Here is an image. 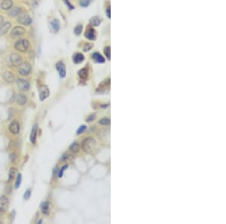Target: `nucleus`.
Segmentation results:
<instances>
[{
  "label": "nucleus",
  "mask_w": 226,
  "mask_h": 224,
  "mask_svg": "<svg viewBox=\"0 0 226 224\" xmlns=\"http://www.w3.org/2000/svg\"><path fill=\"white\" fill-rule=\"evenodd\" d=\"M18 21L23 25H29L32 23V19L27 14H23V15H20Z\"/></svg>",
  "instance_id": "nucleus-9"
},
{
  "label": "nucleus",
  "mask_w": 226,
  "mask_h": 224,
  "mask_svg": "<svg viewBox=\"0 0 226 224\" xmlns=\"http://www.w3.org/2000/svg\"><path fill=\"white\" fill-rule=\"evenodd\" d=\"M106 15H107V17H108V18H110V17H111V14H110V4L107 5L106 9Z\"/></svg>",
  "instance_id": "nucleus-39"
},
{
  "label": "nucleus",
  "mask_w": 226,
  "mask_h": 224,
  "mask_svg": "<svg viewBox=\"0 0 226 224\" xmlns=\"http://www.w3.org/2000/svg\"><path fill=\"white\" fill-rule=\"evenodd\" d=\"M103 52L106 57L108 59V60H110V58H111V55H110V46H109V45L108 46H106L103 49Z\"/></svg>",
  "instance_id": "nucleus-29"
},
{
  "label": "nucleus",
  "mask_w": 226,
  "mask_h": 224,
  "mask_svg": "<svg viewBox=\"0 0 226 224\" xmlns=\"http://www.w3.org/2000/svg\"><path fill=\"white\" fill-rule=\"evenodd\" d=\"M99 123L102 125H109L110 124V119L108 118H103L100 120Z\"/></svg>",
  "instance_id": "nucleus-32"
},
{
  "label": "nucleus",
  "mask_w": 226,
  "mask_h": 224,
  "mask_svg": "<svg viewBox=\"0 0 226 224\" xmlns=\"http://www.w3.org/2000/svg\"><path fill=\"white\" fill-rule=\"evenodd\" d=\"M13 5V2L12 0H4L1 3V8L3 10H8Z\"/></svg>",
  "instance_id": "nucleus-18"
},
{
  "label": "nucleus",
  "mask_w": 226,
  "mask_h": 224,
  "mask_svg": "<svg viewBox=\"0 0 226 224\" xmlns=\"http://www.w3.org/2000/svg\"><path fill=\"white\" fill-rule=\"evenodd\" d=\"M50 95V91L49 89L47 86H43L41 88L39 92V99L41 101H45L46 98H48V96Z\"/></svg>",
  "instance_id": "nucleus-11"
},
{
  "label": "nucleus",
  "mask_w": 226,
  "mask_h": 224,
  "mask_svg": "<svg viewBox=\"0 0 226 224\" xmlns=\"http://www.w3.org/2000/svg\"><path fill=\"white\" fill-rule=\"evenodd\" d=\"M8 198L5 196V195H1L0 196V207L5 208L6 206L8 205Z\"/></svg>",
  "instance_id": "nucleus-22"
},
{
  "label": "nucleus",
  "mask_w": 226,
  "mask_h": 224,
  "mask_svg": "<svg viewBox=\"0 0 226 224\" xmlns=\"http://www.w3.org/2000/svg\"><path fill=\"white\" fill-rule=\"evenodd\" d=\"M30 195H31V190L29 189H27L26 192H25L24 195H23V198H24L25 200H28L29 198H30Z\"/></svg>",
  "instance_id": "nucleus-35"
},
{
  "label": "nucleus",
  "mask_w": 226,
  "mask_h": 224,
  "mask_svg": "<svg viewBox=\"0 0 226 224\" xmlns=\"http://www.w3.org/2000/svg\"><path fill=\"white\" fill-rule=\"evenodd\" d=\"M91 57L93 58V60L96 63H99V64H103L105 63V58L103 57L102 54H100L99 52H94L92 54Z\"/></svg>",
  "instance_id": "nucleus-13"
},
{
  "label": "nucleus",
  "mask_w": 226,
  "mask_h": 224,
  "mask_svg": "<svg viewBox=\"0 0 226 224\" xmlns=\"http://www.w3.org/2000/svg\"><path fill=\"white\" fill-rule=\"evenodd\" d=\"M96 143L95 140L91 137L85 139L82 143V149L85 153H90L96 148Z\"/></svg>",
  "instance_id": "nucleus-1"
},
{
  "label": "nucleus",
  "mask_w": 226,
  "mask_h": 224,
  "mask_svg": "<svg viewBox=\"0 0 226 224\" xmlns=\"http://www.w3.org/2000/svg\"><path fill=\"white\" fill-rule=\"evenodd\" d=\"M2 77L3 79H4L6 82L12 83L13 82L14 80H15V76H14V75L9 71L5 72L2 75Z\"/></svg>",
  "instance_id": "nucleus-15"
},
{
  "label": "nucleus",
  "mask_w": 226,
  "mask_h": 224,
  "mask_svg": "<svg viewBox=\"0 0 226 224\" xmlns=\"http://www.w3.org/2000/svg\"><path fill=\"white\" fill-rule=\"evenodd\" d=\"M90 2H91V0H80L79 5H80L82 7H88V6L90 4Z\"/></svg>",
  "instance_id": "nucleus-31"
},
{
  "label": "nucleus",
  "mask_w": 226,
  "mask_h": 224,
  "mask_svg": "<svg viewBox=\"0 0 226 224\" xmlns=\"http://www.w3.org/2000/svg\"><path fill=\"white\" fill-rule=\"evenodd\" d=\"M29 47V43L26 40H20L15 43V48L21 52H25L28 50Z\"/></svg>",
  "instance_id": "nucleus-2"
},
{
  "label": "nucleus",
  "mask_w": 226,
  "mask_h": 224,
  "mask_svg": "<svg viewBox=\"0 0 226 224\" xmlns=\"http://www.w3.org/2000/svg\"><path fill=\"white\" fill-rule=\"evenodd\" d=\"M86 129H87V126H86V125H81V126L79 127V128H78V130H77V134H82V133L85 132V131H86Z\"/></svg>",
  "instance_id": "nucleus-34"
},
{
  "label": "nucleus",
  "mask_w": 226,
  "mask_h": 224,
  "mask_svg": "<svg viewBox=\"0 0 226 224\" xmlns=\"http://www.w3.org/2000/svg\"><path fill=\"white\" fill-rule=\"evenodd\" d=\"M69 150H71L73 153H78L79 150V144L77 142H74L73 143H72Z\"/></svg>",
  "instance_id": "nucleus-27"
},
{
  "label": "nucleus",
  "mask_w": 226,
  "mask_h": 224,
  "mask_svg": "<svg viewBox=\"0 0 226 224\" xmlns=\"http://www.w3.org/2000/svg\"><path fill=\"white\" fill-rule=\"evenodd\" d=\"M21 14V9L18 7H15L14 9H12V10L9 12V15L12 17H16L18 15H19Z\"/></svg>",
  "instance_id": "nucleus-26"
},
{
  "label": "nucleus",
  "mask_w": 226,
  "mask_h": 224,
  "mask_svg": "<svg viewBox=\"0 0 226 224\" xmlns=\"http://www.w3.org/2000/svg\"><path fill=\"white\" fill-rule=\"evenodd\" d=\"M21 181H22V176H21V174H19L18 175V177H17L16 183H15V188L16 189H18L20 187L21 184Z\"/></svg>",
  "instance_id": "nucleus-30"
},
{
  "label": "nucleus",
  "mask_w": 226,
  "mask_h": 224,
  "mask_svg": "<svg viewBox=\"0 0 226 224\" xmlns=\"http://www.w3.org/2000/svg\"><path fill=\"white\" fill-rule=\"evenodd\" d=\"M85 37L88 39V40L91 41L96 40V31H95V29L92 27V26H88V27H87L85 33Z\"/></svg>",
  "instance_id": "nucleus-4"
},
{
  "label": "nucleus",
  "mask_w": 226,
  "mask_h": 224,
  "mask_svg": "<svg viewBox=\"0 0 226 224\" xmlns=\"http://www.w3.org/2000/svg\"><path fill=\"white\" fill-rule=\"evenodd\" d=\"M64 2L66 3V5H67V7L70 9V10H73V9H75L74 6H73V5H72L71 3L69 2V0H64Z\"/></svg>",
  "instance_id": "nucleus-38"
},
{
  "label": "nucleus",
  "mask_w": 226,
  "mask_h": 224,
  "mask_svg": "<svg viewBox=\"0 0 226 224\" xmlns=\"http://www.w3.org/2000/svg\"><path fill=\"white\" fill-rule=\"evenodd\" d=\"M18 88L20 91H26L29 89V83L27 81L23 79H18L17 81Z\"/></svg>",
  "instance_id": "nucleus-7"
},
{
  "label": "nucleus",
  "mask_w": 226,
  "mask_h": 224,
  "mask_svg": "<svg viewBox=\"0 0 226 224\" xmlns=\"http://www.w3.org/2000/svg\"><path fill=\"white\" fill-rule=\"evenodd\" d=\"M95 118H96V114H91V115H90V116L87 119V121L88 122L93 121V120L95 119Z\"/></svg>",
  "instance_id": "nucleus-40"
},
{
  "label": "nucleus",
  "mask_w": 226,
  "mask_h": 224,
  "mask_svg": "<svg viewBox=\"0 0 226 224\" xmlns=\"http://www.w3.org/2000/svg\"><path fill=\"white\" fill-rule=\"evenodd\" d=\"M67 167H68L67 164H66V165L63 166V167H61V169H60V171H59V173H58V177L60 178V177H63V172H64V171L66 170V168H67Z\"/></svg>",
  "instance_id": "nucleus-36"
},
{
  "label": "nucleus",
  "mask_w": 226,
  "mask_h": 224,
  "mask_svg": "<svg viewBox=\"0 0 226 224\" xmlns=\"http://www.w3.org/2000/svg\"><path fill=\"white\" fill-rule=\"evenodd\" d=\"M73 60L75 64H80V63L83 62L84 60H85V56L82 53H76L73 55Z\"/></svg>",
  "instance_id": "nucleus-17"
},
{
  "label": "nucleus",
  "mask_w": 226,
  "mask_h": 224,
  "mask_svg": "<svg viewBox=\"0 0 226 224\" xmlns=\"http://www.w3.org/2000/svg\"><path fill=\"white\" fill-rule=\"evenodd\" d=\"M11 26H12V24H11L10 22H6V23L1 25V26H0V36H3L7 33Z\"/></svg>",
  "instance_id": "nucleus-16"
},
{
  "label": "nucleus",
  "mask_w": 226,
  "mask_h": 224,
  "mask_svg": "<svg viewBox=\"0 0 226 224\" xmlns=\"http://www.w3.org/2000/svg\"><path fill=\"white\" fill-rule=\"evenodd\" d=\"M25 33L24 28L21 27V26H16L14 28L11 32V36L12 38H18V37L21 36L23 35Z\"/></svg>",
  "instance_id": "nucleus-8"
},
{
  "label": "nucleus",
  "mask_w": 226,
  "mask_h": 224,
  "mask_svg": "<svg viewBox=\"0 0 226 224\" xmlns=\"http://www.w3.org/2000/svg\"><path fill=\"white\" fill-rule=\"evenodd\" d=\"M51 26H52L53 29H54L55 32H57V31L60 29V22H59L58 20L54 19L51 21Z\"/></svg>",
  "instance_id": "nucleus-24"
},
{
  "label": "nucleus",
  "mask_w": 226,
  "mask_h": 224,
  "mask_svg": "<svg viewBox=\"0 0 226 224\" xmlns=\"http://www.w3.org/2000/svg\"><path fill=\"white\" fill-rule=\"evenodd\" d=\"M37 133H38V125H35L33 126V128H32V131H31V134H30V137H29V139H30L31 143H32V144H34V145L36 143Z\"/></svg>",
  "instance_id": "nucleus-12"
},
{
  "label": "nucleus",
  "mask_w": 226,
  "mask_h": 224,
  "mask_svg": "<svg viewBox=\"0 0 226 224\" xmlns=\"http://www.w3.org/2000/svg\"><path fill=\"white\" fill-rule=\"evenodd\" d=\"M93 47V44L91 43H85L83 46V51L87 52V51H89L90 49Z\"/></svg>",
  "instance_id": "nucleus-33"
},
{
  "label": "nucleus",
  "mask_w": 226,
  "mask_h": 224,
  "mask_svg": "<svg viewBox=\"0 0 226 224\" xmlns=\"http://www.w3.org/2000/svg\"><path fill=\"white\" fill-rule=\"evenodd\" d=\"M31 71V66L28 63H24L20 65L19 69H18V73L23 76H28L30 73Z\"/></svg>",
  "instance_id": "nucleus-3"
},
{
  "label": "nucleus",
  "mask_w": 226,
  "mask_h": 224,
  "mask_svg": "<svg viewBox=\"0 0 226 224\" xmlns=\"http://www.w3.org/2000/svg\"><path fill=\"white\" fill-rule=\"evenodd\" d=\"M56 68H57L59 75H60L61 79H63V78L66 77V67H65L64 64H63L62 61H59V62L57 63V64H56Z\"/></svg>",
  "instance_id": "nucleus-6"
},
{
  "label": "nucleus",
  "mask_w": 226,
  "mask_h": 224,
  "mask_svg": "<svg viewBox=\"0 0 226 224\" xmlns=\"http://www.w3.org/2000/svg\"><path fill=\"white\" fill-rule=\"evenodd\" d=\"M78 75H79V76L82 79H84V80L87 79L88 77V69H86V68L81 69V70H79V72H78Z\"/></svg>",
  "instance_id": "nucleus-19"
},
{
  "label": "nucleus",
  "mask_w": 226,
  "mask_h": 224,
  "mask_svg": "<svg viewBox=\"0 0 226 224\" xmlns=\"http://www.w3.org/2000/svg\"><path fill=\"white\" fill-rule=\"evenodd\" d=\"M110 79H107L106 80L103 81L102 83H100V84L99 88H97V91H100V90L103 91L104 89H106V88L108 89L109 88H110Z\"/></svg>",
  "instance_id": "nucleus-20"
},
{
  "label": "nucleus",
  "mask_w": 226,
  "mask_h": 224,
  "mask_svg": "<svg viewBox=\"0 0 226 224\" xmlns=\"http://www.w3.org/2000/svg\"><path fill=\"white\" fill-rule=\"evenodd\" d=\"M102 20L98 16H94L90 20V24L93 26H98L101 23Z\"/></svg>",
  "instance_id": "nucleus-21"
},
{
  "label": "nucleus",
  "mask_w": 226,
  "mask_h": 224,
  "mask_svg": "<svg viewBox=\"0 0 226 224\" xmlns=\"http://www.w3.org/2000/svg\"><path fill=\"white\" fill-rule=\"evenodd\" d=\"M10 61L14 67H19L23 63V59L19 54H12L10 55Z\"/></svg>",
  "instance_id": "nucleus-5"
},
{
  "label": "nucleus",
  "mask_w": 226,
  "mask_h": 224,
  "mask_svg": "<svg viewBox=\"0 0 226 224\" xmlns=\"http://www.w3.org/2000/svg\"><path fill=\"white\" fill-rule=\"evenodd\" d=\"M17 174V169L15 167H12L9 171V175H8V181H12L14 179H15V176H16Z\"/></svg>",
  "instance_id": "nucleus-25"
},
{
  "label": "nucleus",
  "mask_w": 226,
  "mask_h": 224,
  "mask_svg": "<svg viewBox=\"0 0 226 224\" xmlns=\"http://www.w3.org/2000/svg\"><path fill=\"white\" fill-rule=\"evenodd\" d=\"M2 21H3V18L2 16H0V24H2Z\"/></svg>",
  "instance_id": "nucleus-42"
},
{
  "label": "nucleus",
  "mask_w": 226,
  "mask_h": 224,
  "mask_svg": "<svg viewBox=\"0 0 226 224\" xmlns=\"http://www.w3.org/2000/svg\"><path fill=\"white\" fill-rule=\"evenodd\" d=\"M26 101H27V98H26V95H22V94L18 95V99H17L18 104L21 105V106H23V105H24L26 103Z\"/></svg>",
  "instance_id": "nucleus-23"
},
{
  "label": "nucleus",
  "mask_w": 226,
  "mask_h": 224,
  "mask_svg": "<svg viewBox=\"0 0 226 224\" xmlns=\"http://www.w3.org/2000/svg\"><path fill=\"white\" fill-rule=\"evenodd\" d=\"M42 223V220H39V221H38V223Z\"/></svg>",
  "instance_id": "nucleus-43"
},
{
  "label": "nucleus",
  "mask_w": 226,
  "mask_h": 224,
  "mask_svg": "<svg viewBox=\"0 0 226 224\" xmlns=\"http://www.w3.org/2000/svg\"><path fill=\"white\" fill-rule=\"evenodd\" d=\"M50 208H51V203L49 202H44L41 205L42 213L45 215H48L50 213Z\"/></svg>",
  "instance_id": "nucleus-14"
},
{
  "label": "nucleus",
  "mask_w": 226,
  "mask_h": 224,
  "mask_svg": "<svg viewBox=\"0 0 226 224\" xmlns=\"http://www.w3.org/2000/svg\"><path fill=\"white\" fill-rule=\"evenodd\" d=\"M16 159H17V156L15 153H12V154L10 155V160L11 162H16Z\"/></svg>",
  "instance_id": "nucleus-37"
},
{
  "label": "nucleus",
  "mask_w": 226,
  "mask_h": 224,
  "mask_svg": "<svg viewBox=\"0 0 226 224\" xmlns=\"http://www.w3.org/2000/svg\"><path fill=\"white\" fill-rule=\"evenodd\" d=\"M5 192L7 194H10L11 192H12V187H11L10 186H6L5 190Z\"/></svg>",
  "instance_id": "nucleus-41"
},
{
  "label": "nucleus",
  "mask_w": 226,
  "mask_h": 224,
  "mask_svg": "<svg viewBox=\"0 0 226 224\" xmlns=\"http://www.w3.org/2000/svg\"><path fill=\"white\" fill-rule=\"evenodd\" d=\"M9 131L13 134H18L20 131V125L17 121L12 122L9 125Z\"/></svg>",
  "instance_id": "nucleus-10"
},
{
  "label": "nucleus",
  "mask_w": 226,
  "mask_h": 224,
  "mask_svg": "<svg viewBox=\"0 0 226 224\" xmlns=\"http://www.w3.org/2000/svg\"><path fill=\"white\" fill-rule=\"evenodd\" d=\"M83 29V26H82V24H79L75 27L74 29V33L76 36H79L81 33H82V31Z\"/></svg>",
  "instance_id": "nucleus-28"
}]
</instances>
